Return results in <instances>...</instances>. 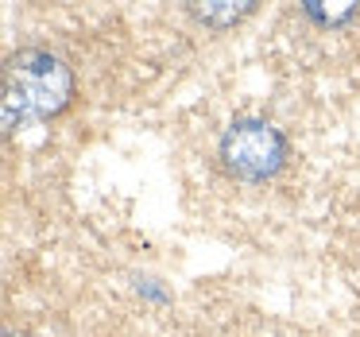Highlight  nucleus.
<instances>
[{
    "label": "nucleus",
    "mask_w": 360,
    "mask_h": 337,
    "mask_svg": "<svg viewBox=\"0 0 360 337\" xmlns=\"http://www.w3.org/2000/svg\"><path fill=\"white\" fill-rule=\"evenodd\" d=\"M194 12L205 20V24H236L240 16L252 12V4H198Z\"/></svg>",
    "instance_id": "7ed1b4c3"
},
{
    "label": "nucleus",
    "mask_w": 360,
    "mask_h": 337,
    "mask_svg": "<svg viewBox=\"0 0 360 337\" xmlns=\"http://www.w3.org/2000/svg\"><path fill=\"white\" fill-rule=\"evenodd\" d=\"M306 12H310L314 20H321V24H341V20L352 16V4H341V8H318V4H306Z\"/></svg>",
    "instance_id": "20e7f679"
},
{
    "label": "nucleus",
    "mask_w": 360,
    "mask_h": 337,
    "mask_svg": "<svg viewBox=\"0 0 360 337\" xmlns=\"http://www.w3.org/2000/svg\"><path fill=\"white\" fill-rule=\"evenodd\" d=\"M74 94V74L51 51H20L4 70V132L27 117H55Z\"/></svg>",
    "instance_id": "f257e3e1"
},
{
    "label": "nucleus",
    "mask_w": 360,
    "mask_h": 337,
    "mask_svg": "<svg viewBox=\"0 0 360 337\" xmlns=\"http://www.w3.org/2000/svg\"><path fill=\"white\" fill-rule=\"evenodd\" d=\"M221 159L236 179H271L279 174V167L287 163V140L279 128H271L267 120H236L225 136H221Z\"/></svg>",
    "instance_id": "f03ea898"
},
{
    "label": "nucleus",
    "mask_w": 360,
    "mask_h": 337,
    "mask_svg": "<svg viewBox=\"0 0 360 337\" xmlns=\"http://www.w3.org/2000/svg\"><path fill=\"white\" fill-rule=\"evenodd\" d=\"M4 337H32V333H4Z\"/></svg>",
    "instance_id": "39448f33"
}]
</instances>
